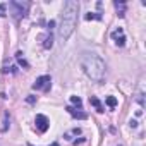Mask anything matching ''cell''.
Returning <instances> with one entry per match:
<instances>
[{
	"instance_id": "3",
	"label": "cell",
	"mask_w": 146,
	"mask_h": 146,
	"mask_svg": "<svg viewBox=\"0 0 146 146\" xmlns=\"http://www.w3.org/2000/svg\"><path fill=\"white\" fill-rule=\"evenodd\" d=\"M7 7L11 9V14H12L16 19H21V17H24V16L28 14L31 4H29V2H19V0H12V2L7 4Z\"/></svg>"
},
{
	"instance_id": "15",
	"label": "cell",
	"mask_w": 146,
	"mask_h": 146,
	"mask_svg": "<svg viewBox=\"0 0 146 146\" xmlns=\"http://www.w3.org/2000/svg\"><path fill=\"white\" fill-rule=\"evenodd\" d=\"M16 57H17V60H19V64H21L23 67H29V65H28V62L23 58V53H21V52H17V55H16Z\"/></svg>"
},
{
	"instance_id": "1",
	"label": "cell",
	"mask_w": 146,
	"mask_h": 146,
	"mask_svg": "<svg viewBox=\"0 0 146 146\" xmlns=\"http://www.w3.org/2000/svg\"><path fill=\"white\" fill-rule=\"evenodd\" d=\"M78 14H79V2L67 0L64 2L62 14H60V26H58V38L60 41H67L78 26Z\"/></svg>"
},
{
	"instance_id": "17",
	"label": "cell",
	"mask_w": 146,
	"mask_h": 146,
	"mask_svg": "<svg viewBox=\"0 0 146 146\" xmlns=\"http://www.w3.org/2000/svg\"><path fill=\"white\" fill-rule=\"evenodd\" d=\"M7 120H9V113H5V115H4V125H2V132H5V131H7Z\"/></svg>"
},
{
	"instance_id": "19",
	"label": "cell",
	"mask_w": 146,
	"mask_h": 146,
	"mask_svg": "<svg viewBox=\"0 0 146 146\" xmlns=\"http://www.w3.org/2000/svg\"><path fill=\"white\" fill-rule=\"evenodd\" d=\"M52 146H58V143H53V144H52Z\"/></svg>"
},
{
	"instance_id": "6",
	"label": "cell",
	"mask_w": 146,
	"mask_h": 146,
	"mask_svg": "<svg viewBox=\"0 0 146 146\" xmlns=\"http://www.w3.org/2000/svg\"><path fill=\"white\" fill-rule=\"evenodd\" d=\"M112 40L115 41V45H119V46H124V45H125V36H124V29H122V28L115 29V31L112 33Z\"/></svg>"
},
{
	"instance_id": "12",
	"label": "cell",
	"mask_w": 146,
	"mask_h": 146,
	"mask_svg": "<svg viewBox=\"0 0 146 146\" xmlns=\"http://www.w3.org/2000/svg\"><path fill=\"white\" fill-rule=\"evenodd\" d=\"M105 102H107V105H108L110 108H113V107L117 105V98H113V96H107V100H105Z\"/></svg>"
},
{
	"instance_id": "14",
	"label": "cell",
	"mask_w": 146,
	"mask_h": 146,
	"mask_svg": "<svg viewBox=\"0 0 146 146\" xmlns=\"http://www.w3.org/2000/svg\"><path fill=\"white\" fill-rule=\"evenodd\" d=\"M70 102H72V105H76V107H79V108H81V105H83V102H81L79 96H70Z\"/></svg>"
},
{
	"instance_id": "7",
	"label": "cell",
	"mask_w": 146,
	"mask_h": 146,
	"mask_svg": "<svg viewBox=\"0 0 146 146\" xmlns=\"http://www.w3.org/2000/svg\"><path fill=\"white\" fill-rule=\"evenodd\" d=\"M65 110H67V112H69V113H70L72 117H74V119H81V120H84V119H88V115H86L84 112H79V110H76L74 107H67Z\"/></svg>"
},
{
	"instance_id": "8",
	"label": "cell",
	"mask_w": 146,
	"mask_h": 146,
	"mask_svg": "<svg viewBox=\"0 0 146 146\" xmlns=\"http://www.w3.org/2000/svg\"><path fill=\"white\" fill-rule=\"evenodd\" d=\"M53 26H55V21H52V26H50V33H48V36H46V40H45V43H43V46H45L46 50L53 46V35H52V29H53Z\"/></svg>"
},
{
	"instance_id": "18",
	"label": "cell",
	"mask_w": 146,
	"mask_h": 146,
	"mask_svg": "<svg viewBox=\"0 0 146 146\" xmlns=\"http://www.w3.org/2000/svg\"><path fill=\"white\" fill-rule=\"evenodd\" d=\"M35 102H36L35 96H28V103H35Z\"/></svg>"
},
{
	"instance_id": "11",
	"label": "cell",
	"mask_w": 146,
	"mask_h": 146,
	"mask_svg": "<svg viewBox=\"0 0 146 146\" xmlns=\"http://www.w3.org/2000/svg\"><path fill=\"white\" fill-rule=\"evenodd\" d=\"M86 19L88 21H102V14H96V12H90V14H86Z\"/></svg>"
},
{
	"instance_id": "13",
	"label": "cell",
	"mask_w": 146,
	"mask_h": 146,
	"mask_svg": "<svg viewBox=\"0 0 146 146\" xmlns=\"http://www.w3.org/2000/svg\"><path fill=\"white\" fill-rule=\"evenodd\" d=\"M78 134H81V129L79 127H76V129H72L70 132H67L65 134V139H70V136H78Z\"/></svg>"
},
{
	"instance_id": "10",
	"label": "cell",
	"mask_w": 146,
	"mask_h": 146,
	"mask_svg": "<svg viewBox=\"0 0 146 146\" xmlns=\"http://www.w3.org/2000/svg\"><path fill=\"white\" fill-rule=\"evenodd\" d=\"M115 7H117V11H119V16L124 17V16H125V4H124V2H115Z\"/></svg>"
},
{
	"instance_id": "5",
	"label": "cell",
	"mask_w": 146,
	"mask_h": 146,
	"mask_svg": "<svg viewBox=\"0 0 146 146\" xmlns=\"http://www.w3.org/2000/svg\"><path fill=\"white\" fill-rule=\"evenodd\" d=\"M35 124H36V129H38L40 132H46L48 127H50V120H48V117L43 115V113H38V115H36Z\"/></svg>"
},
{
	"instance_id": "9",
	"label": "cell",
	"mask_w": 146,
	"mask_h": 146,
	"mask_svg": "<svg viewBox=\"0 0 146 146\" xmlns=\"http://www.w3.org/2000/svg\"><path fill=\"white\" fill-rule=\"evenodd\" d=\"M90 103L96 108V112H98V113H103V112H105V107L100 103V100H98L96 96H90Z\"/></svg>"
},
{
	"instance_id": "4",
	"label": "cell",
	"mask_w": 146,
	"mask_h": 146,
	"mask_svg": "<svg viewBox=\"0 0 146 146\" xmlns=\"http://www.w3.org/2000/svg\"><path fill=\"white\" fill-rule=\"evenodd\" d=\"M50 88H52V78H50V76H40V78H36V81L33 83V90L48 91Z\"/></svg>"
},
{
	"instance_id": "16",
	"label": "cell",
	"mask_w": 146,
	"mask_h": 146,
	"mask_svg": "<svg viewBox=\"0 0 146 146\" xmlns=\"http://www.w3.org/2000/svg\"><path fill=\"white\" fill-rule=\"evenodd\" d=\"M5 11H7V4H0V17L5 16Z\"/></svg>"
},
{
	"instance_id": "2",
	"label": "cell",
	"mask_w": 146,
	"mask_h": 146,
	"mask_svg": "<svg viewBox=\"0 0 146 146\" xmlns=\"http://www.w3.org/2000/svg\"><path fill=\"white\" fill-rule=\"evenodd\" d=\"M81 69L83 72L95 83H102L105 79V72H107V65H105V60L98 55V53H93V52H84L81 55Z\"/></svg>"
}]
</instances>
